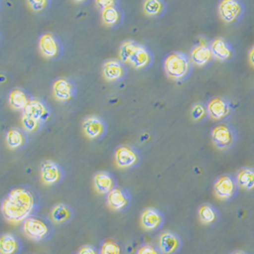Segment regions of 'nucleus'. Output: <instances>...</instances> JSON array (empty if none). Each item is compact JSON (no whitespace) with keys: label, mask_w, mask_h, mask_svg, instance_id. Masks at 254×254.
<instances>
[{"label":"nucleus","mask_w":254,"mask_h":254,"mask_svg":"<svg viewBox=\"0 0 254 254\" xmlns=\"http://www.w3.org/2000/svg\"><path fill=\"white\" fill-rule=\"evenodd\" d=\"M39 48L42 55L47 58L56 57L59 50L57 41L51 34H44L40 38Z\"/></svg>","instance_id":"21"},{"label":"nucleus","mask_w":254,"mask_h":254,"mask_svg":"<svg viewBox=\"0 0 254 254\" xmlns=\"http://www.w3.org/2000/svg\"><path fill=\"white\" fill-rule=\"evenodd\" d=\"M24 115L39 122L45 121L49 116V110L44 103L39 100H31L24 109Z\"/></svg>","instance_id":"16"},{"label":"nucleus","mask_w":254,"mask_h":254,"mask_svg":"<svg viewBox=\"0 0 254 254\" xmlns=\"http://www.w3.org/2000/svg\"><path fill=\"white\" fill-rule=\"evenodd\" d=\"M211 140L220 150H227L235 141V132L232 126L227 123H220L211 130Z\"/></svg>","instance_id":"4"},{"label":"nucleus","mask_w":254,"mask_h":254,"mask_svg":"<svg viewBox=\"0 0 254 254\" xmlns=\"http://www.w3.org/2000/svg\"><path fill=\"white\" fill-rule=\"evenodd\" d=\"M19 250V241L11 233L0 236V254H16Z\"/></svg>","instance_id":"23"},{"label":"nucleus","mask_w":254,"mask_h":254,"mask_svg":"<svg viewBox=\"0 0 254 254\" xmlns=\"http://www.w3.org/2000/svg\"><path fill=\"white\" fill-rule=\"evenodd\" d=\"M143 10L150 16H160L165 10V4L160 0H146L143 2Z\"/></svg>","instance_id":"27"},{"label":"nucleus","mask_w":254,"mask_h":254,"mask_svg":"<svg viewBox=\"0 0 254 254\" xmlns=\"http://www.w3.org/2000/svg\"><path fill=\"white\" fill-rule=\"evenodd\" d=\"M97 4L102 8L105 9L110 6L115 5V1H110V0H100V1H97Z\"/></svg>","instance_id":"37"},{"label":"nucleus","mask_w":254,"mask_h":254,"mask_svg":"<svg viewBox=\"0 0 254 254\" xmlns=\"http://www.w3.org/2000/svg\"><path fill=\"white\" fill-rule=\"evenodd\" d=\"M136 44L137 43L133 40H127V41L123 42L122 45L120 46V50H119V56L123 62H125V63L128 62V59H129L132 51L134 50Z\"/></svg>","instance_id":"30"},{"label":"nucleus","mask_w":254,"mask_h":254,"mask_svg":"<svg viewBox=\"0 0 254 254\" xmlns=\"http://www.w3.org/2000/svg\"><path fill=\"white\" fill-rule=\"evenodd\" d=\"M182 246L181 239L171 231H165L159 236L158 248L163 254H175Z\"/></svg>","instance_id":"9"},{"label":"nucleus","mask_w":254,"mask_h":254,"mask_svg":"<svg viewBox=\"0 0 254 254\" xmlns=\"http://www.w3.org/2000/svg\"><path fill=\"white\" fill-rule=\"evenodd\" d=\"M136 254H163L160 249L153 244H144L140 246Z\"/></svg>","instance_id":"34"},{"label":"nucleus","mask_w":254,"mask_h":254,"mask_svg":"<svg viewBox=\"0 0 254 254\" xmlns=\"http://www.w3.org/2000/svg\"><path fill=\"white\" fill-rule=\"evenodd\" d=\"M249 61L251 64L254 66V46L251 48L250 52H249Z\"/></svg>","instance_id":"38"},{"label":"nucleus","mask_w":254,"mask_h":254,"mask_svg":"<svg viewBox=\"0 0 254 254\" xmlns=\"http://www.w3.org/2000/svg\"><path fill=\"white\" fill-rule=\"evenodd\" d=\"M82 130L90 139H97L103 136L106 126L103 120L97 116H89L82 122Z\"/></svg>","instance_id":"12"},{"label":"nucleus","mask_w":254,"mask_h":254,"mask_svg":"<svg viewBox=\"0 0 254 254\" xmlns=\"http://www.w3.org/2000/svg\"><path fill=\"white\" fill-rule=\"evenodd\" d=\"M23 232L26 237L30 240L42 241L49 236L50 228L43 220L30 217L24 222Z\"/></svg>","instance_id":"3"},{"label":"nucleus","mask_w":254,"mask_h":254,"mask_svg":"<svg viewBox=\"0 0 254 254\" xmlns=\"http://www.w3.org/2000/svg\"><path fill=\"white\" fill-rule=\"evenodd\" d=\"M35 207V199L28 189H12L1 204V213L10 224H19L30 218Z\"/></svg>","instance_id":"1"},{"label":"nucleus","mask_w":254,"mask_h":254,"mask_svg":"<svg viewBox=\"0 0 254 254\" xmlns=\"http://www.w3.org/2000/svg\"><path fill=\"white\" fill-rule=\"evenodd\" d=\"M237 185L247 191L254 190V169L249 167H244L238 171L236 175Z\"/></svg>","instance_id":"22"},{"label":"nucleus","mask_w":254,"mask_h":254,"mask_svg":"<svg viewBox=\"0 0 254 254\" xmlns=\"http://www.w3.org/2000/svg\"><path fill=\"white\" fill-rule=\"evenodd\" d=\"M211 54L214 58L220 61H228L233 57V48L223 38H217L209 45Z\"/></svg>","instance_id":"15"},{"label":"nucleus","mask_w":254,"mask_h":254,"mask_svg":"<svg viewBox=\"0 0 254 254\" xmlns=\"http://www.w3.org/2000/svg\"><path fill=\"white\" fill-rule=\"evenodd\" d=\"M164 217L161 211L154 207H147L140 215V224L146 231H155L162 227Z\"/></svg>","instance_id":"11"},{"label":"nucleus","mask_w":254,"mask_h":254,"mask_svg":"<svg viewBox=\"0 0 254 254\" xmlns=\"http://www.w3.org/2000/svg\"><path fill=\"white\" fill-rule=\"evenodd\" d=\"M94 186L98 193L108 194L115 188V181L110 173L100 171L94 176Z\"/></svg>","instance_id":"20"},{"label":"nucleus","mask_w":254,"mask_h":254,"mask_svg":"<svg viewBox=\"0 0 254 254\" xmlns=\"http://www.w3.org/2000/svg\"><path fill=\"white\" fill-rule=\"evenodd\" d=\"M100 254H121V248L113 240H106L100 249Z\"/></svg>","instance_id":"31"},{"label":"nucleus","mask_w":254,"mask_h":254,"mask_svg":"<svg viewBox=\"0 0 254 254\" xmlns=\"http://www.w3.org/2000/svg\"><path fill=\"white\" fill-rule=\"evenodd\" d=\"M54 98L60 102H66L72 98L73 84L64 77L56 79L53 83Z\"/></svg>","instance_id":"17"},{"label":"nucleus","mask_w":254,"mask_h":254,"mask_svg":"<svg viewBox=\"0 0 254 254\" xmlns=\"http://www.w3.org/2000/svg\"><path fill=\"white\" fill-rule=\"evenodd\" d=\"M198 218L204 225H214L217 223L219 215L216 207L209 203H204L198 208Z\"/></svg>","instance_id":"24"},{"label":"nucleus","mask_w":254,"mask_h":254,"mask_svg":"<svg viewBox=\"0 0 254 254\" xmlns=\"http://www.w3.org/2000/svg\"><path fill=\"white\" fill-rule=\"evenodd\" d=\"M22 124L24 127V130H26L28 132H35L36 130L39 129V126H40L39 121L34 120L25 115H23V117H22Z\"/></svg>","instance_id":"33"},{"label":"nucleus","mask_w":254,"mask_h":254,"mask_svg":"<svg viewBox=\"0 0 254 254\" xmlns=\"http://www.w3.org/2000/svg\"><path fill=\"white\" fill-rule=\"evenodd\" d=\"M238 185L231 175H222L214 183V192L219 199L229 200L236 195Z\"/></svg>","instance_id":"5"},{"label":"nucleus","mask_w":254,"mask_h":254,"mask_svg":"<svg viewBox=\"0 0 254 254\" xmlns=\"http://www.w3.org/2000/svg\"><path fill=\"white\" fill-rule=\"evenodd\" d=\"M219 13L225 23H235L243 13V5L237 0H223L219 4Z\"/></svg>","instance_id":"6"},{"label":"nucleus","mask_w":254,"mask_h":254,"mask_svg":"<svg viewBox=\"0 0 254 254\" xmlns=\"http://www.w3.org/2000/svg\"><path fill=\"white\" fill-rule=\"evenodd\" d=\"M25 142V136L23 132L16 129L11 128L8 130L6 134V143L10 149H18V147L22 146Z\"/></svg>","instance_id":"28"},{"label":"nucleus","mask_w":254,"mask_h":254,"mask_svg":"<svg viewBox=\"0 0 254 254\" xmlns=\"http://www.w3.org/2000/svg\"><path fill=\"white\" fill-rule=\"evenodd\" d=\"M164 69L170 78L174 80H182L190 71L189 58L186 54L181 52L169 54L164 61Z\"/></svg>","instance_id":"2"},{"label":"nucleus","mask_w":254,"mask_h":254,"mask_svg":"<svg viewBox=\"0 0 254 254\" xmlns=\"http://www.w3.org/2000/svg\"><path fill=\"white\" fill-rule=\"evenodd\" d=\"M207 116L206 106L201 103L195 104L191 109V117L195 121H202Z\"/></svg>","instance_id":"32"},{"label":"nucleus","mask_w":254,"mask_h":254,"mask_svg":"<svg viewBox=\"0 0 254 254\" xmlns=\"http://www.w3.org/2000/svg\"><path fill=\"white\" fill-rule=\"evenodd\" d=\"M151 62L152 54L149 49L137 43L127 63H129L131 66L136 69H141L146 67L147 65H150Z\"/></svg>","instance_id":"13"},{"label":"nucleus","mask_w":254,"mask_h":254,"mask_svg":"<svg viewBox=\"0 0 254 254\" xmlns=\"http://www.w3.org/2000/svg\"><path fill=\"white\" fill-rule=\"evenodd\" d=\"M28 102L29 101L26 94L19 89L11 91L8 96V103L10 105V107L14 110H24Z\"/></svg>","instance_id":"26"},{"label":"nucleus","mask_w":254,"mask_h":254,"mask_svg":"<svg viewBox=\"0 0 254 254\" xmlns=\"http://www.w3.org/2000/svg\"><path fill=\"white\" fill-rule=\"evenodd\" d=\"M231 254H248L247 252H245V251H241V250H237V251H234V252H232Z\"/></svg>","instance_id":"39"},{"label":"nucleus","mask_w":254,"mask_h":254,"mask_svg":"<svg viewBox=\"0 0 254 254\" xmlns=\"http://www.w3.org/2000/svg\"><path fill=\"white\" fill-rule=\"evenodd\" d=\"M102 19L105 25L115 26L120 20V12L115 5L102 9Z\"/></svg>","instance_id":"29"},{"label":"nucleus","mask_w":254,"mask_h":254,"mask_svg":"<svg viewBox=\"0 0 254 254\" xmlns=\"http://www.w3.org/2000/svg\"><path fill=\"white\" fill-rule=\"evenodd\" d=\"M214 59L209 46L206 44L195 45L190 52V60L197 66H205Z\"/></svg>","instance_id":"18"},{"label":"nucleus","mask_w":254,"mask_h":254,"mask_svg":"<svg viewBox=\"0 0 254 254\" xmlns=\"http://www.w3.org/2000/svg\"><path fill=\"white\" fill-rule=\"evenodd\" d=\"M72 217V210L63 203H57L51 210V218L56 224H63L69 221Z\"/></svg>","instance_id":"25"},{"label":"nucleus","mask_w":254,"mask_h":254,"mask_svg":"<svg viewBox=\"0 0 254 254\" xmlns=\"http://www.w3.org/2000/svg\"><path fill=\"white\" fill-rule=\"evenodd\" d=\"M78 254H100V252L92 245H84L79 249Z\"/></svg>","instance_id":"36"},{"label":"nucleus","mask_w":254,"mask_h":254,"mask_svg":"<svg viewBox=\"0 0 254 254\" xmlns=\"http://www.w3.org/2000/svg\"><path fill=\"white\" fill-rule=\"evenodd\" d=\"M206 111L207 115H209L214 120H223L230 115L231 106L226 99L216 97L210 99L206 104Z\"/></svg>","instance_id":"8"},{"label":"nucleus","mask_w":254,"mask_h":254,"mask_svg":"<svg viewBox=\"0 0 254 254\" xmlns=\"http://www.w3.org/2000/svg\"><path fill=\"white\" fill-rule=\"evenodd\" d=\"M103 75L109 81H117L125 75V68L120 61L111 59L104 63Z\"/></svg>","instance_id":"19"},{"label":"nucleus","mask_w":254,"mask_h":254,"mask_svg":"<svg viewBox=\"0 0 254 254\" xmlns=\"http://www.w3.org/2000/svg\"><path fill=\"white\" fill-rule=\"evenodd\" d=\"M138 161V153L129 145H121L115 152V163L121 169L132 168Z\"/></svg>","instance_id":"7"},{"label":"nucleus","mask_w":254,"mask_h":254,"mask_svg":"<svg viewBox=\"0 0 254 254\" xmlns=\"http://www.w3.org/2000/svg\"><path fill=\"white\" fill-rule=\"evenodd\" d=\"M130 198L125 190L114 188L107 194V204L115 211H121L129 205Z\"/></svg>","instance_id":"14"},{"label":"nucleus","mask_w":254,"mask_h":254,"mask_svg":"<svg viewBox=\"0 0 254 254\" xmlns=\"http://www.w3.org/2000/svg\"><path fill=\"white\" fill-rule=\"evenodd\" d=\"M40 173L42 182L48 186L57 184L62 178V171L60 167L55 162L50 160L42 163Z\"/></svg>","instance_id":"10"},{"label":"nucleus","mask_w":254,"mask_h":254,"mask_svg":"<svg viewBox=\"0 0 254 254\" xmlns=\"http://www.w3.org/2000/svg\"><path fill=\"white\" fill-rule=\"evenodd\" d=\"M28 4L33 10L40 11L43 10L48 5V1H46V0H32V1H28Z\"/></svg>","instance_id":"35"}]
</instances>
